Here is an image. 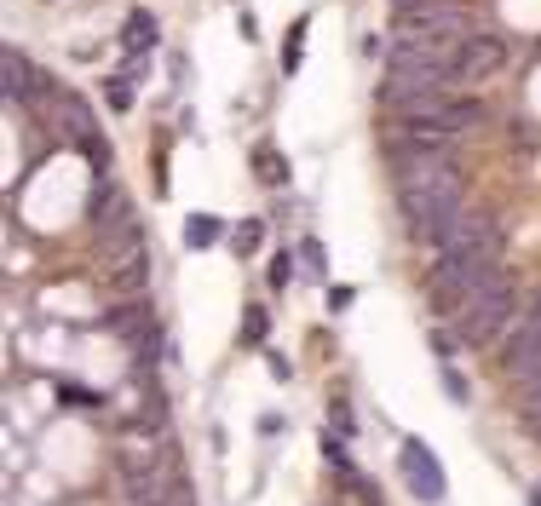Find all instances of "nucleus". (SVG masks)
I'll return each mask as SVG.
<instances>
[{
	"mask_svg": "<svg viewBox=\"0 0 541 506\" xmlns=\"http://www.w3.org/2000/svg\"><path fill=\"white\" fill-rule=\"evenodd\" d=\"M398 202H403V225L415 242H444V230L461 219L467 207V184L449 167L438 150L421 144H398Z\"/></svg>",
	"mask_w": 541,
	"mask_h": 506,
	"instance_id": "f257e3e1",
	"label": "nucleus"
},
{
	"mask_svg": "<svg viewBox=\"0 0 541 506\" xmlns=\"http://www.w3.org/2000/svg\"><path fill=\"white\" fill-rule=\"evenodd\" d=\"M501 276V248H467V253H438V271H432V311L455 317L467 299H478Z\"/></svg>",
	"mask_w": 541,
	"mask_h": 506,
	"instance_id": "f03ea898",
	"label": "nucleus"
},
{
	"mask_svg": "<svg viewBox=\"0 0 541 506\" xmlns=\"http://www.w3.org/2000/svg\"><path fill=\"white\" fill-rule=\"evenodd\" d=\"M513 311H518V288H513V276L501 271L490 288H484V294L467 299V305L455 311V334H461L467 345H490L495 334L513 322Z\"/></svg>",
	"mask_w": 541,
	"mask_h": 506,
	"instance_id": "7ed1b4c3",
	"label": "nucleus"
},
{
	"mask_svg": "<svg viewBox=\"0 0 541 506\" xmlns=\"http://www.w3.org/2000/svg\"><path fill=\"white\" fill-rule=\"evenodd\" d=\"M501 69H507V41H501L495 29H472L467 41L455 46L449 75H455V87H484V81L501 75Z\"/></svg>",
	"mask_w": 541,
	"mask_h": 506,
	"instance_id": "20e7f679",
	"label": "nucleus"
},
{
	"mask_svg": "<svg viewBox=\"0 0 541 506\" xmlns=\"http://www.w3.org/2000/svg\"><path fill=\"white\" fill-rule=\"evenodd\" d=\"M398 466H403V483H409V495L415 501H444V466H438V455L426 449V443H403V455H398Z\"/></svg>",
	"mask_w": 541,
	"mask_h": 506,
	"instance_id": "39448f33",
	"label": "nucleus"
},
{
	"mask_svg": "<svg viewBox=\"0 0 541 506\" xmlns=\"http://www.w3.org/2000/svg\"><path fill=\"white\" fill-rule=\"evenodd\" d=\"M110 328H116L121 340H133V345H156V322H150V305H144V299L116 305V311H110Z\"/></svg>",
	"mask_w": 541,
	"mask_h": 506,
	"instance_id": "423d86ee",
	"label": "nucleus"
},
{
	"mask_svg": "<svg viewBox=\"0 0 541 506\" xmlns=\"http://www.w3.org/2000/svg\"><path fill=\"white\" fill-rule=\"evenodd\" d=\"M144 282H150V259H144V248L110 259V288H116V294H139Z\"/></svg>",
	"mask_w": 541,
	"mask_h": 506,
	"instance_id": "0eeeda50",
	"label": "nucleus"
},
{
	"mask_svg": "<svg viewBox=\"0 0 541 506\" xmlns=\"http://www.w3.org/2000/svg\"><path fill=\"white\" fill-rule=\"evenodd\" d=\"M35 92H41V69L18 52H6V98H35Z\"/></svg>",
	"mask_w": 541,
	"mask_h": 506,
	"instance_id": "6e6552de",
	"label": "nucleus"
},
{
	"mask_svg": "<svg viewBox=\"0 0 541 506\" xmlns=\"http://www.w3.org/2000/svg\"><path fill=\"white\" fill-rule=\"evenodd\" d=\"M518 414H524L530 437L541 443V374H536V380H518Z\"/></svg>",
	"mask_w": 541,
	"mask_h": 506,
	"instance_id": "1a4fd4ad",
	"label": "nucleus"
},
{
	"mask_svg": "<svg viewBox=\"0 0 541 506\" xmlns=\"http://www.w3.org/2000/svg\"><path fill=\"white\" fill-rule=\"evenodd\" d=\"M185 242H190V248H213V242H219V219L190 213V219H185Z\"/></svg>",
	"mask_w": 541,
	"mask_h": 506,
	"instance_id": "9d476101",
	"label": "nucleus"
},
{
	"mask_svg": "<svg viewBox=\"0 0 541 506\" xmlns=\"http://www.w3.org/2000/svg\"><path fill=\"white\" fill-rule=\"evenodd\" d=\"M150 41H156V29H150V12H133V18H127V52L139 58V52H150Z\"/></svg>",
	"mask_w": 541,
	"mask_h": 506,
	"instance_id": "9b49d317",
	"label": "nucleus"
},
{
	"mask_svg": "<svg viewBox=\"0 0 541 506\" xmlns=\"http://www.w3.org/2000/svg\"><path fill=\"white\" fill-rule=\"evenodd\" d=\"M300 52H306V18H300L294 29H288V46H283V69H288V75L300 69Z\"/></svg>",
	"mask_w": 541,
	"mask_h": 506,
	"instance_id": "f8f14e48",
	"label": "nucleus"
},
{
	"mask_svg": "<svg viewBox=\"0 0 541 506\" xmlns=\"http://www.w3.org/2000/svg\"><path fill=\"white\" fill-rule=\"evenodd\" d=\"M104 98H110L116 110H127V104H133V81H127V69H121V75H110V81H104Z\"/></svg>",
	"mask_w": 541,
	"mask_h": 506,
	"instance_id": "ddd939ff",
	"label": "nucleus"
},
{
	"mask_svg": "<svg viewBox=\"0 0 541 506\" xmlns=\"http://www.w3.org/2000/svg\"><path fill=\"white\" fill-rule=\"evenodd\" d=\"M265 328H271L265 305H248V317H242V340H265Z\"/></svg>",
	"mask_w": 541,
	"mask_h": 506,
	"instance_id": "4468645a",
	"label": "nucleus"
},
{
	"mask_svg": "<svg viewBox=\"0 0 541 506\" xmlns=\"http://www.w3.org/2000/svg\"><path fill=\"white\" fill-rule=\"evenodd\" d=\"M259 179L265 184H283L288 173H283V156H277V150H259Z\"/></svg>",
	"mask_w": 541,
	"mask_h": 506,
	"instance_id": "2eb2a0df",
	"label": "nucleus"
},
{
	"mask_svg": "<svg viewBox=\"0 0 541 506\" xmlns=\"http://www.w3.org/2000/svg\"><path fill=\"white\" fill-rule=\"evenodd\" d=\"M259 236H265V225H259V219L236 225V253H254V248H259Z\"/></svg>",
	"mask_w": 541,
	"mask_h": 506,
	"instance_id": "dca6fc26",
	"label": "nucleus"
},
{
	"mask_svg": "<svg viewBox=\"0 0 541 506\" xmlns=\"http://www.w3.org/2000/svg\"><path fill=\"white\" fill-rule=\"evenodd\" d=\"M329 414H334V432H346V437H352V426H357V420H352V403H346V397H334Z\"/></svg>",
	"mask_w": 541,
	"mask_h": 506,
	"instance_id": "f3484780",
	"label": "nucleus"
},
{
	"mask_svg": "<svg viewBox=\"0 0 541 506\" xmlns=\"http://www.w3.org/2000/svg\"><path fill=\"white\" fill-rule=\"evenodd\" d=\"M300 259H306V276H323V271H329V259H323V248H317V242H306V248H300Z\"/></svg>",
	"mask_w": 541,
	"mask_h": 506,
	"instance_id": "a211bd4d",
	"label": "nucleus"
},
{
	"mask_svg": "<svg viewBox=\"0 0 541 506\" xmlns=\"http://www.w3.org/2000/svg\"><path fill=\"white\" fill-rule=\"evenodd\" d=\"M64 403H81V409H93L98 397H93V391H87V386H64Z\"/></svg>",
	"mask_w": 541,
	"mask_h": 506,
	"instance_id": "6ab92c4d",
	"label": "nucleus"
},
{
	"mask_svg": "<svg viewBox=\"0 0 541 506\" xmlns=\"http://www.w3.org/2000/svg\"><path fill=\"white\" fill-rule=\"evenodd\" d=\"M323 455H329L334 466H352V455H346V449H340V437H323Z\"/></svg>",
	"mask_w": 541,
	"mask_h": 506,
	"instance_id": "aec40b11",
	"label": "nucleus"
},
{
	"mask_svg": "<svg viewBox=\"0 0 541 506\" xmlns=\"http://www.w3.org/2000/svg\"><path fill=\"white\" fill-rule=\"evenodd\" d=\"M352 288H329V311H346V305H352Z\"/></svg>",
	"mask_w": 541,
	"mask_h": 506,
	"instance_id": "412c9836",
	"label": "nucleus"
},
{
	"mask_svg": "<svg viewBox=\"0 0 541 506\" xmlns=\"http://www.w3.org/2000/svg\"><path fill=\"white\" fill-rule=\"evenodd\" d=\"M444 380H449V397H455V403H467V380H461V374H455V368H449Z\"/></svg>",
	"mask_w": 541,
	"mask_h": 506,
	"instance_id": "4be33fe9",
	"label": "nucleus"
},
{
	"mask_svg": "<svg viewBox=\"0 0 541 506\" xmlns=\"http://www.w3.org/2000/svg\"><path fill=\"white\" fill-rule=\"evenodd\" d=\"M426 6H455V0H398V12H426Z\"/></svg>",
	"mask_w": 541,
	"mask_h": 506,
	"instance_id": "5701e85b",
	"label": "nucleus"
},
{
	"mask_svg": "<svg viewBox=\"0 0 541 506\" xmlns=\"http://www.w3.org/2000/svg\"><path fill=\"white\" fill-rule=\"evenodd\" d=\"M524 328H536V334H541V294L530 299V317H524Z\"/></svg>",
	"mask_w": 541,
	"mask_h": 506,
	"instance_id": "b1692460",
	"label": "nucleus"
},
{
	"mask_svg": "<svg viewBox=\"0 0 541 506\" xmlns=\"http://www.w3.org/2000/svg\"><path fill=\"white\" fill-rule=\"evenodd\" d=\"M530 506H541V489H536V495H530Z\"/></svg>",
	"mask_w": 541,
	"mask_h": 506,
	"instance_id": "393cba45",
	"label": "nucleus"
}]
</instances>
